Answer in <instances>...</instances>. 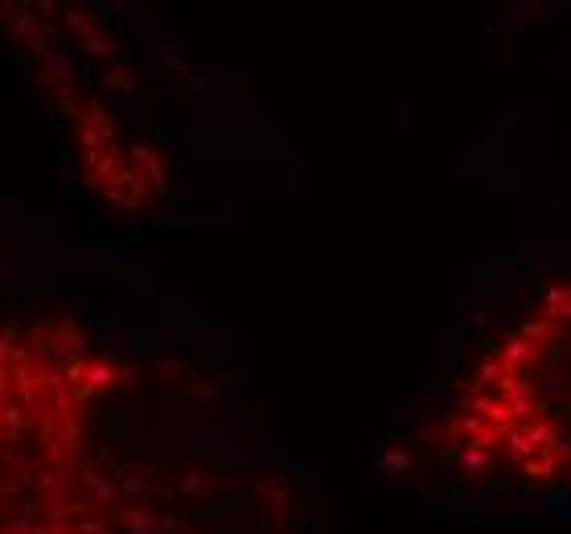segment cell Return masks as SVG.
<instances>
[{
	"instance_id": "cell-1",
	"label": "cell",
	"mask_w": 571,
	"mask_h": 534,
	"mask_svg": "<svg viewBox=\"0 0 571 534\" xmlns=\"http://www.w3.org/2000/svg\"><path fill=\"white\" fill-rule=\"evenodd\" d=\"M0 534H305V522L214 383L37 313L0 321Z\"/></svg>"
},
{
	"instance_id": "cell-2",
	"label": "cell",
	"mask_w": 571,
	"mask_h": 534,
	"mask_svg": "<svg viewBox=\"0 0 571 534\" xmlns=\"http://www.w3.org/2000/svg\"><path fill=\"white\" fill-rule=\"evenodd\" d=\"M440 444L465 473L571 489V275L477 354L440 419Z\"/></svg>"
}]
</instances>
